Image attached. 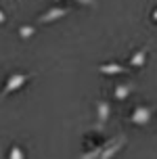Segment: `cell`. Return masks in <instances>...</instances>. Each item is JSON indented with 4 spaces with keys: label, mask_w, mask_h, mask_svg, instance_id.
<instances>
[{
    "label": "cell",
    "mask_w": 157,
    "mask_h": 159,
    "mask_svg": "<svg viewBox=\"0 0 157 159\" xmlns=\"http://www.w3.org/2000/svg\"><path fill=\"white\" fill-rule=\"evenodd\" d=\"M99 71L105 73V75H118V73H126L128 69L122 63H103L99 65Z\"/></svg>",
    "instance_id": "8992f818"
},
{
    "label": "cell",
    "mask_w": 157,
    "mask_h": 159,
    "mask_svg": "<svg viewBox=\"0 0 157 159\" xmlns=\"http://www.w3.org/2000/svg\"><path fill=\"white\" fill-rule=\"evenodd\" d=\"M147 52H149V46H145V48H141L138 52H134V55L130 57V65H132V67H142L145 61H147Z\"/></svg>",
    "instance_id": "ba28073f"
},
{
    "label": "cell",
    "mask_w": 157,
    "mask_h": 159,
    "mask_svg": "<svg viewBox=\"0 0 157 159\" xmlns=\"http://www.w3.org/2000/svg\"><path fill=\"white\" fill-rule=\"evenodd\" d=\"M103 147H105V143L99 144V147H94V149H90V151H86L80 159H99V157H101V153H103Z\"/></svg>",
    "instance_id": "9c48e42d"
},
{
    "label": "cell",
    "mask_w": 157,
    "mask_h": 159,
    "mask_svg": "<svg viewBox=\"0 0 157 159\" xmlns=\"http://www.w3.org/2000/svg\"><path fill=\"white\" fill-rule=\"evenodd\" d=\"M151 17H153V21H157V8L153 11V15H151Z\"/></svg>",
    "instance_id": "5bb4252c"
},
{
    "label": "cell",
    "mask_w": 157,
    "mask_h": 159,
    "mask_svg": "<svg viewBox=\"0 0 157 159\" xmlns=\"http://www.w3.org/2000/svg\"><path fill=\"white\" fill-rule=\"evenodd\" d=\"M69 15V8L65 7H50L48 11H44L42 15L36 19L40 25H48V23H55V21H59V19H63V17Z\"/></svg>",
    "instance_id": "277c9868"
},
{
    "label": "cell",
    "mask_w": 157,
    "mask_h": 159,
    "mask_svg": "<svg viewBox=\"0 0 157 159\" xmlns=\"http://www.w3.org/2000/svg\"><path fill=\"white\" fill-rule=\"evenodd\" d=\"M53 2H61V0H53Z\"/></svg>",
    "instance_id": "9a60e30c"
},
{
    "label": "cell",
    "mask_w": 157,
    "mask_h": 159,
    "mask_svg": "<svg viewBox=\"0 0 157 159\" xmlns=\"http://www.w3.org/2000/svg\"><path fill=\"white\" fill-rule=\"evenodd\" d=\"M155 113V105H136L134 111L130 113V121L134 126H147Z\"/></svg>",
    "instance_id": "7a4b0ae2"
},
{
    "label": "cell",
    "mask_w": 157,
    "mask_h": 159,
    "mask_svg": "<svg viewBox=\"0 0 157 159\" xmlns=\"http://www.w3.org/2000/svg\"><path fill=\"white\" fill-rule=\"evenodd\" d=\"M76 4H82V7H96V0H76Z\"/></svg>",
    "instance_id": "7c38bea8"
},
{
    "label": "cell",
    "mask_w": 157,
    "mask_h": 159,
    "mask_svg": "<svg viewBox=\"0 0 157 159\" xmlns=\"http://www.w3.org/2000/svg\"><path fill=\"white\" fill-rule=\"evenodd\" d=\"M126 143H128L126 134L115 136V138H111V140H105V147H103V153H101L99 159H113L119 151H122V147H124Z\"/></svg>",
    "instance_id": "3957f363"
},
{
    "label": "cell",
    "mask_w": 157,
    "mask_h": 159,
    "mask_svg": "<svg viewBox=\"0 0 157 159\" xmlns=\"http://www.w3.org/2000/svg\"><path fill=\"white\" fill-rule=\"evenodd\" d=\"M4 21H7V15H4V13L0 11V23H4Z\"/></svg>",
    "instance_id": "4fadbf2b"
},
{
    "label": "cell",
    "mask_w": 157,
    "mask_h": 159,
    "mask_svg": "<svg viewBox=\"0 0 157 159\" xmlns=\"http://www.w3.org/2000/svg\"><path fill=\"white\" fill-rule=\"evenodd\" d=\"M111 117V105L107 101H99L96 103V121H99V128L105 126Z\"/></svg>",
    "instance_id": "5b68a950"
},
{
    "label": "cell",
    "mask_w": 157,
    "mask_h": 159,
    "mask_svg": "<svg viewBox=\"0 0 157 159\" xmlns=\"http://www.w3.org/2000/svg\"><path fill=\"white\" fill-rule=\"evenodd\" d=\"M34 34H36V25H21L19 27V36L23 40H30Z\"/></svg>",
    "instance_id": "30bf717a"
},
{
    "label": "cell",
    "mask_w": 157,
    "mask_h": 159,
    "mask_svg": "<svg viewBox=\"0 0 157 159\" xmlns=\"http://www.w3.org/2000/svg\"><path fill=\"white\" fill-rule=\"evenodd\" d=\"M31 80V73H21V71H11L4 80V86H2V96H8L17 92V90H21V88L27 84Z\"/></svg>",
    "instance_id": "6da1fadb"
},
{
    "label": "cell",
    "mask_w": 157,
    "mask_h": 159,
    "mask_svg": "<svg viewBox=\"0 0 157 159\" xmlns=\"http://www.w3.org/2000/svg\"><path fill=\"white\" fill-rule=\"evenodd\" d=\"M134 92V86L132 84H118L115 86V90H113V96L118 98V101H126L128 96Z\"/></svg>",
    "instance_id": "52a82bcc"
},
{
    "label": "cell",
    "mask_w": 157,
    "mask_h": 159,
    "mask_svg": "<svg viewBox=\"0 0 157 159\" xmlns=\"http://www.w3.org/2000/svg\"><path fill=\"white\" fill-rule=\"evenodd\" d=\"M8 159H25V151L19 144H13L11 151H8Z\"/></svg>",
    "instance_id": "8fae6325"
}]
</instances>
